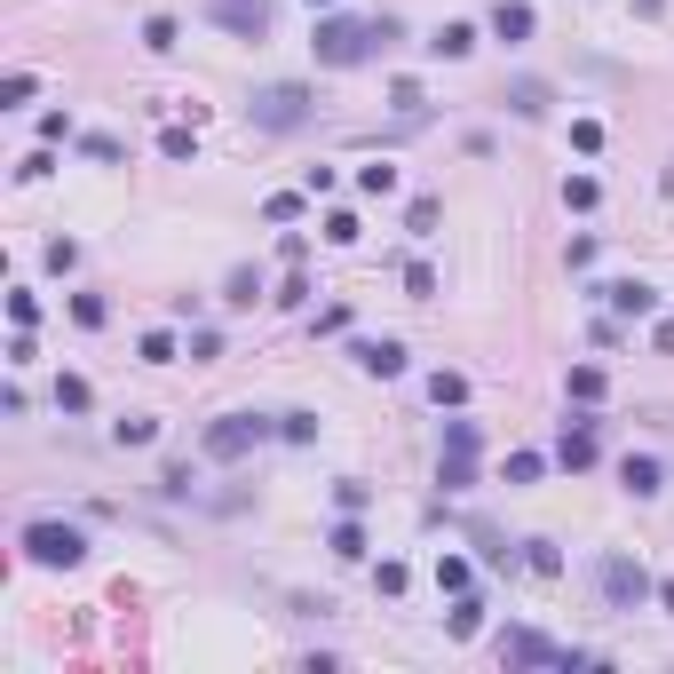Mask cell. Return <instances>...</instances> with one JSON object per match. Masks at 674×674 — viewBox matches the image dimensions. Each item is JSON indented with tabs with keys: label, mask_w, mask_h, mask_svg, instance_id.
<instances>
[{
	"label": "cell",
	"mask_w": 674,
	"mask_h": 674,
	"mask_svg": "<svg viewBox=\"0 0 674 674\" xmlns=\"http://www.w3.org/2000/svg\"><path fill=\"white\" fill-rule=\"evenodd\" d=\"M310 119H318V96H310V88H294V80L254 88V127H262V135H294V127H310Z\"/></svg>",
	"instance_id": "obj_1"
},
{
	"label": "cell",
	"mask_w": 674,
	"mask_h": 674,
	"mask_svg": "<svg viewBox=\"0 0 674 674\" xmlns=\"http://www.w3.org/2000/svg\"><path fill=\"white\" fill-rule=\"evenodd\" d=\"M373 48H381V32H373V24H357V16H326V24H318V64H326V72L365 64Z\"/></svg>",
	"instance_id": "obj_2"
},
{
	"label": "cell",
	"mask_w": 674,
	"mask_h": 674,
	"mask_svg": "<svg viewBox=\"0 0 674 674\" xmlns=\"http://www.w3.org/2000/svg\"><path fill=\"white\" fill-rule=\"evenodd\" d=\"M595 587H603L611 611H643V603L659 595V579H651L635 556H603V563H595Z\"/></svg>",
	"instance_id": "obj_3"
},
{
	"label": "cell",
	"mask_w": 674,
	"mask_h": 674,
	"mask_svg": "<svg viewBox=\"0 0 674 674\" xmlns=\"http://www.w3.org/2000/svg\"><path fill=\"white\" fill-rule=\"evenodd\" d=\"M24 556L32 563H88V532L80 524H56V516H40V524H24Z\"/></svg>",
	"instance_id": "obj_4"
},
{
	"label": "cell",
	"mask_w": 674,
	"mask_h": 674,
	"mask_svg": "<svg viewBox=\"0 0 674 674\" xmlns=\"http://www.w3.org/2000/svg\"><path fill=\"white\" fill-rule=\"evenodd\" d=\"M262 437H270V421H262V413H223V421L207 429V460H246Z\"/></svg>",
	"instance_id": "obj_5"
},
{
	"label": "cell",
	"mask_w": 674,
	"mask_h": 674,
	"mask_svg": "<svg viewBox=\"0 0 674 674\" xmlns=\"http://www.w3.org/2000/svg\"><path fill=\"white\" fill-rule=\"evenodd\" d=\"M207 16L223 32H238V40H262L270 32V0H207Z\"/></svg>",
	"instance_id": "obj_6"
},
{
	"label": "cell",
	"mask_w": 674,
	"mask_h": 674,
	"mask_svg": "<svg viewBox=\"0 0 674 674\" xmlns=\"http://www.w3.org/2000/svg\"><path fill=\"white\" fill-rule=\"evenodd\" d=\"M556 460L579 476V468H595L603 460V445H595V421H563V437H556Z\"/></svg>",
	"instance_id": "obj_7"
},
{
	"label": "cell",
	"mask_w": 674,
	"mask_h": 674,
	"mask_svg": "<svg viewBox=\"0 0 674 674\" xmlns=\"http://www.w3.org/2000/svg\"><path fill=\"white\" fill-rule=\"evenodd\" d=\"M563 659H571V651H556V643H548V635H532V627H524V635H508V667H563Z\"/></svg>",
	"instance_id": "obj_8"
},
{
	"label": "cell",
	"mask_w": 674,
	"mask_h": 674,
	"mask_svg": "<svg viewBox=\"0 0 674 674\" xmlns=\"http://www.w3.org/2000/svg\"><path fill=\"white\" fill-rule=\"evenodd\" d=\"M603 294H611L619 318H651V310H659V286H643V278H619V286H603Z\"/></svg>",
	"instance_id": "obj_9"
},
{
	"label": "cell",
	"mask_w": 674,
	"mask_h": 674,
	"mask_svg": "<svg viewBox=\"0 0 674 674\" xmlns=\"http://www.w3.org/2000/svg\"><path fill=\"white\" fill-rule=\"evenodd\" d=\"M357 365H365L373 381H397V373H405V341H357Z\"/></svg>",
	"instance_id": "obj_10"
},
{
	"label": "cell",
	"mask_w": 674,
	"mask_h": 674,
	"mask_svg": "<svg viewBox=\"0 0 674 674\" xmlns=\"http://www.w3.org/2000/svg\"><path fill=\"white\" fill-rule=\"evenodd\" d=\"M619 484H627V492H635V500H651V492H659V484H667V468H659V460H651V452H627V460H619Z\"/></svg>",
	"instance_id": "obj_11"
},
{
	"label": "cell",
	"mask_w": 674,
	"mask_h": 674,
	"mask_svg": "<svg viewBox=\"0 0 674 674\" xmlns=\"http://www.w3.org/2000/svg\"><path fill=\"white\" fill-rule=\"evenodd\" d=\"M492 32H500L508 48H516V40H532V0H500V8H492Z\"/></svg>",
	"instance_id": "obj_12"
},
{
	"label": "cell",
	"mask_w": 674,
	"mask_h": 674,
	"mask_svg": "<svg viewBox=\"0 0 674 674\" xmlns=\"http://www.w3.org/2000/svg\"><path fill=\"white\" fill-rule=\"evenodd\" d=\"M468 48H476V24H445V32L429 40V56H445V64H460Z\"/></svg>",
	"instance_id": "obj_13"
},
{
	"label": "cell",
	"mask_w": 674,
	"mask_h": 674,
	"mask_svg": "<svg viewBox=\"0 0 674 674\" xmlns=\"http://www.w3.org/2000/svg\"><path fill=\"white\" fill-rule=\"evenodd\" d=\"M563 389H571V405H595V397H603V365H571Z\"/></svg>",
	"instance_id": "obj_14"
},
{
	"label": "cell",
	"mask_w": 674,
	"mask_h": 674,
	"mask_svg": "<svg viewBox=\"0 0 674 674\" xmlns=\"http://www.w3.org/2000/svg\"><path fill=\"white\" fill-rule=\"evenodd\" d=\"M357 191H365V199H389V191H397V167H389V159L357 167Z\"/></svg>",
	"instance_id": "obj_15"
},
{
	"label": "cell",
	"mask_w": 674,
	"mask_h": 674,
	"mask_svg": "<svg viewBox=\"0 0 674 674\" xmlns=\"http://www.w3.org/2000/svg\"><path fill=\"white\" fill-rule=\"evenodd\" d=\"M595 199H603V183H595V175H563V207H571V215H587Z\"/></svg>",
	"instance_id": "obj_16"
},
{
	"label": "cell",
	"mask_w": 674,
	"mask_h": 674,
	"mask_svg": "<svg viewBox=\"0 0 674 674\" xmlns=\"http://www.w3.org/2000/svg\"><path fill=\"white\" fill-rule=\"evenodd\" d=\"M508 104H516L524 119H548V88H540V80H516V88H508Z\"/></svg>",
	"instance_id": "obj_17"
},
{
	"label": "cell",
	"mask_w": 674,
	"mask_h": 674,
	"mask_svg": "<svg viewBox=\"0 0 674 674\" xmlns=\"http://www.w3.org/2000/svg\"><path fill=\"white\" fill-rule=\"evenodd\" d=\"M429 397H437V405H468V373H429Z\"/></svg>",
	"instance_id": "obj_18"
},
{
	"label": "cell",
	"mask_w": 674,
	"mask_h": 674,
	"mask_svg": "<svg viewBox=\"0 0 674 674\" xmlns=\"http://www.w3.org/2000/svg\"><path fill=\"white\" fill-rule=\"evenodd\" d=\"M437 484H445V492H468V484H476V460L445 452V460H437Z\"/></svg>",
	"instance_id": "obj_19"
},
{
	"label": "cell",
	"mask_w": 674,
	"mask_h": 674,
	"mask_svg": "<svg viewBox=\"0 0 674 674\" xmlns=\"http://www.w3.org/2000/svg\"><path fill=\"white\" fill-rule=\"evenodd\" d=\"M56 405H64V413H88V405H96V389H88L80 373H64V381H56Z\"/></svg>",
	"instance_id": "obj_20"
},
{
	"label": "cell",
	"mask_w": 674,
	"mask_h": 674,
	"mask_svg": "<svg viewBox=\"0 0 674 674\" xmlns=\"http://www.w3.org/2000/svg\"><path fill=\"white\" fill-rule=\"evenodd\" d=\"M476 627H484V603H476V595H460V603H452V643H468Z\"/></svg>",
	"instance_id": "obj_21"
},
{
	"label": "cell",
	"mask_w": 674,
	"mask_h": 674,
	"mask_svg": "<svg viewBox=\"0 0 674 674\" xmlns=\"http://www.w3.org/2000/svg\"><path fill=\"white\" fill-rule=\"evenodd\" d=\"M445 452H460V460H476V452H484V437H476V421H445Z\"/></svg>",
	"instance_id": "obj_22"
},
{
	"label": "cell",
	"mask_w": 674,
	"mask_h": 674,
	"mask_svg": "<svg viewBox=\"0 0 674 674\" xmlns=\"http://www.w3.org/2000/svg\"><path fill=\"white\" fill-rule=\"evenodd\" d=\"M151 437H159V421H151V413H127V421L112 429V445H151Z\"/></svg>",
	"instance_id": "obj_23"
},
{
	"label": "cell",
	"mask_w": 674,
	"mask_h": 674,
	"mask_svg": "<svg viewBox=\"0 0 674 674\" xmlns=\"http://www.w3.org/2000/svg\"><path fill=\"white\" fill-rule=\"evenodd\" d=\"M334 556H341V563L365 556V532H357V516H341V524H334Z\"/></svg>",
	"instance_id": "obj_24"
},
{
	"label": "cell",
	"mask_w": 674,
	"mask_h": 674,
	"mask_svg": "<svg viewBox=\"0 0 674 674\" xmlns=\"http://www.w3.org/2000/svg\"><path fill=\"white\" fill-rule=\"evenodd\" d=\"M524 563L540 571V579H556L563 571V556H556V540H524Z\"/></svg>",
	"instance_id": "obj_25"
},
{
	"label": "cell",
	"mask_w": 674,
	"mask_h": 674,
	"mask_svg": "<svg viewBox=\"0 0 674 674\" xmlns=\"http://www.w3.org/2000/svg\"><path fill=\"white\" fill-rule=\"evenodd\" d=\"M143 48L167 56V48H175V16H143Z\"/></svg>",
	"instance_id": "obj_26"
},
{
	"label": "cell",
	"mask_w": 674,
	"mask_h": 674,
	"mask_svg": "<svg viewBox=\"0 0 674 674\" xmlns=\"http://www.w3.org/2000/svg\"><path fill=\"white\" fill-rule=\"evenodd\" d=\"M278 437H286V445H310V437H318V413H278Z\"/></svg>",
	"instance_id": "obj_27"
},
{
	"label": "cell",
	"mask_w": 674,
	"mask_h": 674,
	"mask_svg": "<svg viewBox=\"0 0 674 674\" xmlns=\"http://www.w3.org/2000/svg\"><path fill=\"white\" fill-rule=\"evenodd\" d=\"M254 294H262V278H254V270H230V286H223V302H230V310H246Z\"/></svg>",
	"instance_id": "obj_28"
},
{
	"label": "cell",
	"mask_w": 674,
	"mask_h": 674,
	"mask_svg": "<svg viewBox=\"0 0 674 674\" xmlns=\"http://www.w3.org/2000/svg\"><path fill=\"white\" fill-rule=\"evenodd\" d=\"M571 151L595 159V151H603V127H595V119H571Z\"/></svg>",
	"instance_id": "obj_29"
},
{
	"label": "cell",
	"mask_w": 674,
	"mask_h": 674,
	"mask_svg": "<svg viewBox=\"0 0 674 674\" xmlns=\"http://www.w3.org/2000/svg\"><path fill=\"white\" fill-rule=\"evenodd\" d=\"M159 151H167V159H199V135H191V127H167Z\"/></svg>",
	"instance_id": "obj_30"
},
{
	"label": "cell",
	"mask_w": 674,
	"mask_h": 674,
	"mask_svg": "<svg viewBox=\"0 0 674 674\" xmlns=\"http://www.w3.org/2000/svg\"><path fill=\"white\" fill-rule=\"evenodd\" d=\"M405 294L429 302V294H437V270H429V262H405Z\"/></svg>",
	"instance_id": "obj_31"
},
{
	"label": "cell",
	"mask_w": 674,
	"mask_h": 674,
	"mask_svg": "<svg viewBox=\"0 0 674 674\" xmlns=\"http://www.w3.org/2000/svg\"><path fill=\"white\" fill-rule=\"evenodd\" d=\"M540 468H548L540 452H508V484H540Z\"/></svg>",
	"instance_id": "obj_32"
},
{
	"label": "cell",
	"mask_w": 674,
	"mask_h": 674,
	"mask_svg": "<svg viewBox=\"0 0 674 674\" xmlns=\"http://www.w3.org/2000/svg\"><path fill=\"white\" fill-rule=\"evenodd\" d=\"M437 215H445L437 199H413V215H405V230H413V238H429V230H437Z\"/></svg>",
	"instance_id": "obj_33"
},
{
	"label": "cell",
	"mask_w": 674,
	"mask_h": 674,
	"mask_svg": "<svg viewBox=\"0 0 674 674\" xmlns=\"http://www.w3.org/2000/svg\"><path fill=\"white\" fill-rule=\"evenodd\" d=\"M468 579H476V571H468L460 556H445V563H437V587H452V595H468Z\"/></svg>",
	"instance_id": "obj_34"
},
{
	"label": "cell",
	"mask_w": 674,
	"mask_h": 674,
	"mask_svg": "<svg viewBox=\"0 0 674 674\" xmlns=\"http://www.w3.org/2000/svg\"><path fill=\"white\" fill-rule=\"evenodd\" d=\"M32 88H40L32 72H8V80H0V104H32Z\"/></svg>",
	"instance_id": "obj_35"
},
{
	"label": "cell",
	"mask_w": 674,
	"mask_h": 674,
	"mask_svg": "<svg viewBox=\"0 0 674 674\" xmlns=\"http://www.w3.org/2000/svg\"><path fill=\"white\" fill-rule=\"evenodd\" d=\"M302 199H310V191H278L262 215H270V223H294V215H302Z\"/></svg>",
	"instance_id": "obj_36"
},
{
	"label": "cell",
	"mask_w": 674,
	"mask_h": 674,
	"mask_svg": "<svg viewBox=\"0 0 674 674\" xmlns=\"http://www.w3.org/2000/svg\"><path fill=\"white\" fill-rule=\"evenodd\" d=\"M72 318H80V326H104L112 310H104V294H72Z\"/></svg>",
	"instance_id": "obj_37"
},
{
	"label": "cell",
	"mask_w": 674,
	"mask_h": 674,
	"mask_svg": "<svg viewBox=\"0 0 674 674\" xmlns=\"http://www.w3.org/2000/svg\"><path fill=\"white\" fill-rule=\"evenodd\" d=\"M357 230H365V223H357L349 207H341V215H326V238H334V246H357Z\"/></svg>",
	"instance_id": "obj_38"
},
{
	"label": "cell",
	"mask_w": 674,
	"mask_h": 674,
	"mask_svg": "<svg viewBox=\"0 0 674 674\" xmlns=\"http://www.w3.org/2000/svg\"><path fill=\"white\" fill-rule=\"evenodd\" d=\"M80 151H88V159H104V167H119V159H127L112 135H80Z\"/></svg>",
	"instance_id": "obj_39"
},
{
	"label": "cell",
	"mask_w": 674,
	"mask_h": 674,
	"mask_svg": "<svg viewBox=\"0 0 674 674\" xmlns=\"http://www.w3.org/2000/svg\"><path fill=\"white\" fill-rule=\"evenodd\" d=\"M135 349H143V365H167V357H175V341H167V334H143Z\"/></svg>",
	"instance_id": "obj_40"
},
{
	"label": "cell",
	"mask_w": 674,
	"mask_h": 674,
	"mask_svg": "<svg viewBox=\"0 0 674 674\" xmlns=\"http://www.w3.org/2000/svg\"><path fill=\"white\" fill-rule=\"evenodd\" d=\"M659 603H667V611H674V579H659Z\"/></svg>",
	"instance_id": "obj_41"
},
{
	"label": "cell",
	"mask_w": 674,
	"mask_h": 674,
	"mask_svg": "<svg viewBox=\"0 0 674 674\" xmlns=\"http://www.w3.org/2000/svg\"><path fill=\"white\" fill-rule=\"evenodd\" d=\"M310 8H334V0H310Z\"/></svg>",
	"instance_id": "obj_42"
}]
</instances>
